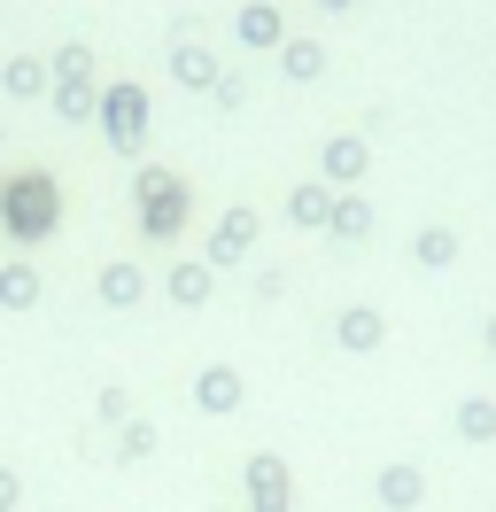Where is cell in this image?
<instances>
[{
    "label": "cell",
    "mask_w": 496,
    "mask_h": 512,
    "mask_svg": "<svg viewBox=\"0 0 496 512\" xmlns=\"http://www.w3.org/2000/svg\"><path fill=\"white\" fill-rule=\"evenodd\" d=\"M458 435L465 443H496V396H465L458 404Z\"/></svg>",
    "instance_id": "1"
},
{
    "label": "cell",
    "mask_w": 496,
    "mask_h": 512,
    "mask_svg": "<svg viewBox=\"0 0 496 512\" xmlns=\"http://www.w3.org/2000/svg\"><path fill=\"white\" fill-rule=\"evenodd\" d=\"M450 256H458V233H450V225H434L427 241H419V264H450Z\"/></svg>",
    "instance_id": "2"
},
{
    "label": "cell",
    "mask_w": 496,
    "mask_h": 512,
    "mask_svg": "<svg viewBox=\"0 0 496 512\" xmlns=\"http://www.w3.org/2000/svg\"><path fill=\"white\" fill-rule=\"evenodd\" d=\"M380 489H388V505H419V474H411V466H396Z\"/></svg>",
    "instance_id": "3"
},
{
    "label": "cell",
    "mask_w": 496,
    "mask_h": 512,
    "mask_svg": "<svg viewBox=\"0 0 496 512\" xmlns=\"http://www.w3.org/2000/svg\"><path fill=\"white\" fill-rule=\"evenodd\" d=\"M489 357H496V319H489Z\"/></svg>",
    "instance_id": "4"
}]
</instances>
